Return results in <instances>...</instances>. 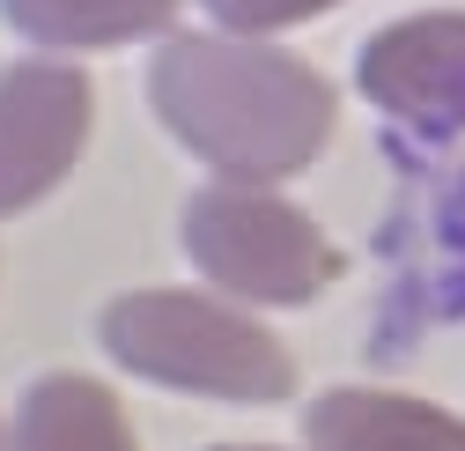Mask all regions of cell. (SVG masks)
<instances>
[{"mask_svg":"<svg viewBox=\"0 0 465 451\" xmlns=\"http://www.w3.org/2000/svg\"><path fill=\"white\" fill-rule=\"evenodd\" d=\"M148 104L200 163L237 185H281L332 134V82L266 37H163L148 60Z\"/></svg>","mask_w":465,"mask_h":451,"instance_id":"6da1fadb","label":"cell"},{"mask_svg":"<svg viewBox=\"0 0 465 451\" xmlns=\"http://www.w3.org/2000/svg\"><path fill=\"white\" fill-rule=\"evenodd\" d=\"M96 341L134 377L193 392V400L266 407L296 385V363L259 318L229 311L222 296H193V289H134L119 304H104Z\"/></svg>","mask_w":465,"mask_h":451,"instance_id":"7a4b0ae2","label":"cell"},{"mask_svg":"<svg viewBox=\"0 0 465 451\" xmlns=\"http://www.w3.org/2000/svg\"><path fill=\"white\" fill-rule=\"evenodd\" d=\"M185 252L222 296L244 304H311L340 274V252L303 207H288L273 185H237V178H214L207 193H193Z\"/></svg>","mask_w":465,"mask_h":451,"instance_id":"3957f363","label":"cell"},{"mask_svg":"<svg viewBox=\"0 0 465 451\" xmlns=\"http://www.w3.org/2000/svg\"><path fill=\"white\" fill-rule=\"evenodd\" d=\"M96 89L67 60H15L0 75V215H23L74 171Z\"/></svg>","mask_w":465,"mask_h":451,"instance_id":"277c9868","label":"cell"},{"mask_svg":"<svg viewBox=\"0 0 465 451\" xmlns=\"http://www.w3.org/2000/svg\"><path fill=\"white\" fill-rule=\"evenodd\" d=\"M355 82L384 119L421 126V134H458L465 126V15L436 8V15L384 23L362 45Z\"/></svg>","mask_w":465,"mask_h":451,"instance_id":"5b68a950","label":"cell"},{"mask_svg":"<svg viewBox=\"0 0 465 451\" xmlns=\"http://www.w3.org/2000/svg\"><path fill=\"white\" fill-rule=\"evenodd\" d=\"M311 451H465V422L377 385H340L303 407Z\"/></svg>","mask_w":465,"mask_h":451,"instance_id":"8992f818","label":"cell"},{"mask_svg":"<svg viewBox=\"0 0 465 451\" xmlns=\"http://www.w3.org/2000/svg\"><path fill=\"white\" fill-rule=\"evenodd\" d=\"M8 451H141L126 407L111 400L96 377L74 370H52L23 392L15 407V444Z\"/></svg>","mask_w":465,"mask_h":451,"instance_id":"52a82bcc","label":"cell"},{"mask_svg":"<svg viewBox=\"0 0 465 451\" xmlns=\"http://www.w3.org/2000/svg\"><path fill=\"white\" fill-rule=\"evenodd\" d=\"M23 37L60 45V52H96V45H134V37H163L178 0H0Z\"/></svg>","mask_w":465,"mask_h":451,"instance_id":"ba28073f","label":"cell"},{"mask_svg":"<svg viewBox=\"0 0 465 451\" xmlns=\"http://www.w3.org/2000/svg\"><path fill=\"white\" fill-rule=\"evenodd\" d=\"M200 8L229 37H266V30H288V23H311L325 8H340V0H200Z\"/></svg>","mask_w":465,"mask_h":451,"instance_id":"9c48e42d","label":"cell"},{"mask_svg":"<svg viewBox=\"0 0 465 451\" xmlns=\"http://www.w3.org/2000/svg\"><path fill=\"white\" fill-rule=\"evenodd\" d=\"M222 451H281V444H222Z\"/></svg>","mask_w":465,"mask_h":451,"instance_id":"30bf717a","label":"cell"},{"mask_svg":"<svg viewBox=\"0 0 465 451\" xmlns=\"http://www.w3.org/2000/svg\"><path fill=\"white\" fill-rule=\"evenodd\" d=\"M0 451H8V444H0Z\"/></svg>","mask_w":465,"mask_h":451,"instance_id":"8fae6325","label":"cell"}]
</instances>
